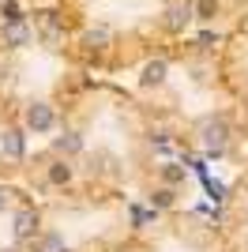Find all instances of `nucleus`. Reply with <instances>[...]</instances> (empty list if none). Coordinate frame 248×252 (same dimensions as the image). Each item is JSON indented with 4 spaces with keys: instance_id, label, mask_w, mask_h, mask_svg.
I'll list each match as a JSON object with an SVG mask.
<instances>
[{
    "instance_id": "f257e3e1",
    "label": "nucleus",
    "mask_w": 248,
    "mask_h": 252,
    "mask_svg": "<svg viewBox=\"0 0 248 252\" xmlns=\"http://www.w3.org/2000/svg\"><path fill=\"white\" fill-rule=\"evenodd\" d=\"M173 169L192 173L196 166L162 132L151 105L87 79L64 105L57 132L27 158L19 181L38 196L94 189L155 207Z\"/></svg>"
},
{
    "instance_id": "f03ea898",
    "label": "nucleus",
    "mask_w": 248,
    "mask_h": 252,
    "mask_svg": "<svg viewBox=\"0 0 248 252\" xmlns=\"http://www.w3.org/2000/svg\"><path fill=\"white\" fill-rule=\"evenodd\" d=\"M155 211L151 203L94 189H64L41 196V226L34 252H128Z\"/></svg>"
},
{
    "instance_id": "7ed1b4c3",
    "label": "nucleus",
    "mask_w": 248,
    "mask_h": 252,
    "mask_svg": "<svg viewBox=\"0 0 248 252\" xmlns=\"http://www.w3.org/2000/svg\"><path fill=\"white\" fill-rule=\"evenodd\" d=\"M128 252H229V245L215 211L165 207L139 226Z\"/></svg>"
},
{
    "instance_id": "20e7f679",
    "label": "nucleus",
    "mask_w": 248,
    "mask_h": 252,
    "mask_svg": "<svg viewBox=\"0 0 248 252\" xmlns=\"http://www.w3.org/2000/svg\"><path fill=\"white\" fill-rule=\"evenodd\" d=\"M41 196L15 177H0V252H34Z\"/></svg>"
},
{
    "instance_id": "39448f33",
    "label": "nucleus",
    "mask_w": 248,
    "mask_h": 252,
    "mask_svg": "<svg viewBox=\"0 0 248 252\" xmlns=\"http://www.w3.org/2000/svg\"><path fill=\"white\" fill-rule=\"evenodd\" d=\"M215 219L226 233L229 252H248V162L229 177V185L218 196Z\"/></svg>"
},
{
    "instance_id": "423d86ee",
    "label": "nucleus",
    "mask_w": 248,
    "mask_h": 252,
    "mask_svg": "<svg viewBox=\"0 0 248 252\" xmlns=\"http://www.w3.org/2000/svg\"><path fill=\"white\" fill-rule=\"evenodd\" d=\"M222 83H226L229 98L237 105V117H241V128H245V139H248V23L241 27L233 38H229L226 53H222Z\"/></svg>"
}]
</instances>
